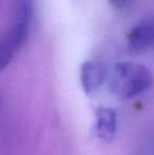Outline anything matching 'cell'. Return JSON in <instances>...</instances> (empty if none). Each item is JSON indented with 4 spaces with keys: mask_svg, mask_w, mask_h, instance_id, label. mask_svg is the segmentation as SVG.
Wrapping results in <instances>:
<instances>
[{
    "mask_svg": "<svg viewBox=\"0 0 154 155\" xmlns=\"http://www.w3.org/2000/svg\"><path fill=\"white\" fill-rule=\"evenodd\" d=\"M33 17L32 0L13 1V21L0 41V68L6 67L20 51L27 39Z\"/></svg>",
    "mask_w": 154,
    "mask_h": 155,
    "instance_id": "cell-1",
    "label": "cell"
},
{
    "mask_svg": "<svg viewBox=\"0 0 154 155\" xmlns=\"http://www.w3.org/2000/svg\"><path fill=\"white\" fill-rule=\"evenodd\" d=\"M152 84L153 77L148 68L132 61L116 63L109 77V88L112 93L125 99L146 92Z\"/></svg>",
    "mask_w": 154,
    "mask_h": 155,
    "instance_id": "cell-2",
    "label": "cell"
},
{
    "mask_svg": "<svg viewBox=\"0 0 154 155\" xmlns=\"http://www.w3.org/2000/svg\"><path fill=\"white\" fill-rule=\"evenodd\" d=\"M154 47V20L146 19L135 25L127 35V49L132 55H139Z\"/></svg>",
    "mask_w": 154,
    "mask_h": 155,
    "instance_id": "cell-3",
    "label": "cell"
},
{
    "mask_svg": "<svg viewBox=\"0 0 154 155\" xmlns=\"http://www.w3.org/2000/svg\"><path fill=\"white\" fill-rule=\"evenodd\" d=\"M106 69L103 63L89 60L80 68V82L84 93L91 95L95 93L105 82Z\"/></svg>",
    "mask_w": 154,
    "mask_h": 155,
    "instance_id": "cell-4",
    "label": "cell"
},
{
    "mask_svg": "<svg viewBox=\"0 0 154 155\" xmlns=\"http://www.w3.org/2000/svg\"><path fill=\"white\" fill-rule=\"evenodd\" d=\"M96 115V133L100 139L111 141L116 133V113L113 109L100 107L95 112Z\"/></svg>",
    "mask_w": 154,
    "mask_h": 155,
    "instance_id": "cell-5",
    "label": "cell"
},
{
    "mask_svg": "<svg viewBox=\"0 0 154 155\" xmlns=\"http://www.w3.org/2000/svg\"><path fill=\"white\" fill-rule=\"evenodd\" d=\"M108 1L116 10H125L133 3L134 0H108Z\"/></svg>",
    "mask_w": 154,
    "mask_h": 155,
    "instance_id": "cell-6",
    "label": "cell"
}]
</instances>
